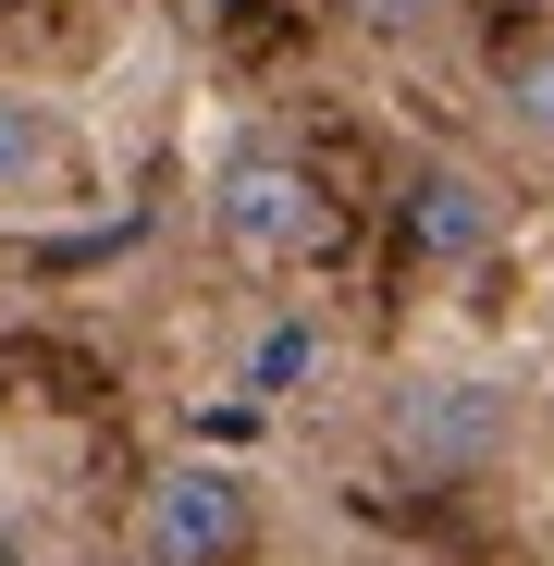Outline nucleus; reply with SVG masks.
I'll return each mask as SVG.
<instances>
[{
    "instance_id": "6e6552de",
    "label": "nucleus",
    "mask_w": 554,
    "mask_h": 566,
    "mask_svg": "<svg viewBox=\"0 0 554 566\" xmlns=\"http://www.w3.org/2000/svg\"><path fill=\"white\" fill-rule=\"evenodd\" d=\"M309 357H321V333H309V321H284V333H271V345L247 357V382H259V395H284V382H296Z\"/></svg>"
},
{
    "instance_id": "423d86ee",
    "label": "nucleus",
    "mask_w": 554,
    "mask_h": 566,
    "mask_svg": "<svg viewBox=\"0 0 554 566\" xmlns=\"http://www.w3.org/2000/svg\"><path fill=\"white\" fill-rule=\"evenodd\" d=\"M407 443H419V455H481L493 419H481V407H407Z\"/></svg>"
},
{
    "instance_id": "7ed1b4c3",
    "label": "nucleus",
    "mask_w": 554,
    "mask_h": 566,
    "mask_svg": "<svg viewBox=\"0 0 554 566\" xmlns=\"http://www.w3.org/2000/svg\"><path fill=\"white\" fill-rule=\"evenodd\" d=\"M493 234H505V198H493L469 160H419V172H407V247H419L431 271L493 259Z\"/></svg>"
},
{
    "instance_id": "f257e3e1",
    "label": "nucleus",
    "mask_w": 554,
    "mask_h": 566,
    "mask_svg": "<svg viewBox=\"0 0 554 566\" xmlns=\"http://www.w3.org/2000/svg\"><path fill=\"white\" fill-rule=\"evenodd\" d=\"M210 247H222L234 271H259V283L309 271V259L333 247V198H321V172H309L296 148H234V160L210 172Z\"/></svg>"
},
{
    "instance_id": "20e7f679",
    "label": "nucleus",
    "mask_w": 554,
    "mask_h": 566,
    "mask_svg": "<svg viewBox=\"0 0 554 566\" xmlns=\"http://www.w3.org/2000/svg\"><path fill=\"white\" fill-rule=\"evenodd\" d=\"M50 172H62V124H50V99H25V86H0V210L50 198Z\"/></svg>"
},
{
    "instance_id": "39448f33",
    "label": "nucleus",
    "mask_w": 554,
    "mask_h": 566,
    "mask_svg": "<svg viewBox=\"0 0 554 566\" xmlns=\"http://www.w3.org/2000/svg\"><path fill=\"white\" fill-rule=\"evenodd\" d=\"M493 112H505L518 148L554 160V38H505V50H493Z\"/></svg>"
},
{
    "instance_id": "f03ea898",
    "label": "nucleus",
    "mask_w": 554,
    "mask_h": 566,
    "mask_svg": "<svg viewBox=\"0 0 554 566\" xmlns=\"http://www.w3.org/2000/svg\"><path fill=\"white\" fill-rule=\"evenodd\" d=\"M136 554L148 566H247L259 554V481L222 455H173L136 493Z\"/></svg>"
},
{
    "instance_id": "0eeeda50",
    "label": "nucleus",
    "mask_w": 554,
    "mask_h": 566,
    "mask_svg": "<svg viewBox=\"0 0 554 566\" xmlns=\"http://www.w3.org/2000/svg\"><path fill=\"white\" fill-rule=\"evenodd\" d=\"M345 25H357V38H395V50H407V38H431V25H443V0H345Z\"/></svg>"
}]
</instances>
